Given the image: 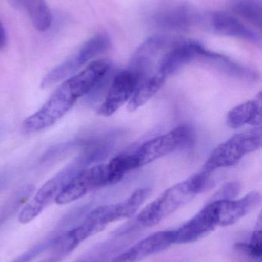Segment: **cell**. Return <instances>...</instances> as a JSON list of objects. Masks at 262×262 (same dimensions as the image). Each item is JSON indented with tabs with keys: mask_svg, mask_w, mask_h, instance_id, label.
I'll return each instance as SVG.
<instances>
[{
	"mask_svg": "<svg viewBox=\"0 0 262 262\" xmlns=\"http://www.w3.org/2000/svg\"><path fill=\"white\" fill-rule=\"evenodd\" d=\"M58 238V235H55V234L49 235L44 240L32 246L29 250L26 251L23 255H20L12 262H31L33 261L41 254L44 253L49 249H52L54 245L56 243Z\"/></svg>",
	"mask_w": 262,
	"mask_h": 262,
	"instance_id": "obj_20",
	"label": "cell"
},
{
	"mask_svg": "<svg viewBox=\"0 0 262 262\" xmlns=\"http://www.w3.org/2000/svg\"><path fill=\"white\" fill-rule=\"evenodd\" d=\"M114 185L110 172L106 164L96 165L83 169L63 188L55 201L57 204L65 205L75 201L89 192Z\"/></svg>",
	"mask_w": 262,
	"mask_h": 262,
	"instance_id": "obj_7",
	"label": "cell"
},
{
	"mask_svg": "<svg viewBox=\"0 0 262 262\" xmlns=\"http://www.w3.org/2000/svg\"><path fill=\"white\" fill-rule=\"evenodd\" d=\"M113 243H102L76 262H109L114 252Z\"/></svg>",
	"mask_w": 262,
	"mask_h": 262,
	"instance_id": "obj_21",
	"label": "cell"
},
{
	"mask_svg": "<svg viewBox=\"0 0 262 262\" xmlns=\"http://www.w3.org/2000/svg\"><path fill=\"white\" fill-rule=\"evenodd\" d=\"M229 6L235 16L244 18L257 29H261V0H229Z\"/></svg>",
	"mask_w": 262,
	"mask_h": 262,
	"instance_id": "obj_18",
	"label": "cell"
},
{
	"mask_svg": "<svg viewBox=\"0 0 262 262\" xmlns=\"http://www.w3.org/2000/svg\"><path fill=\"white\" fill-rule=\"evenodd\" d=\"M112 67L110 59L95 60L76 75L67 78L39 110L23 121V130L26 134H32L55 124L80 98L96 89Z\"/></svg>",
	"mask_w": 262,
	"mask_h": 262,
	"instance_id": "obj_1",
	"label": "cell"
},
{
	"mask_svg": "<svg viewBox=\"0 0 262 262\" xmlns=\"http://www.w3.org/2000/svg\"><path fill=\"white\" fill-rule=\"evenodd\" d=\"M261 127L235 134L212 151L201 172L210 177L217 169L235 166L248 154L261 149Z\"/></svg>",
	"mask_w": 262,
	"mask_h": 262,
	"instance_id": "obj_3",
	"label": "cell"
},
{
	"mask_svg": "<svg viewBox=\"0 0 262 262\" xmlns=\"http://www.w3.org/2000/svg\"><path fill=\"white\" fill-rule=\"evenodd\" d=\"M218 226L213 205L209 203L193 218L175 230V243L186 244L198 241L209 235Z\"/></svg>",
	"mask_w": 262,
	"mask_h": 262,
	"instance_id": "obj_13",
	"label": "cell"
},
{
	"mask_svg": "<svg viewBox=\"0 0 262 262\" xmlns=\"http://www.w3.org/2000/svg\"><path fill=\"white\" fill-rule=\"evenodd\" d=\"M144 78V75L133 69L117 74L104 101L100 106L98 114L102 116L109 117L116 113L124 104L129 102Z\"/></svg>",
	"mask_w": 262,
	"mask_h": 262,
	"instance_id": "obj_9",
	"label": "cell"
},
{
	"mask_svg": "<svg viewBox=\"0 0 262 262\" xmlns=\"http://www.w3.org/2000/svg\"><path fill=\"white\" fill-rule=\"evenodd\" d=\"M192 137L190 127L180 125L166 134L148 140L134 152H130L135 169L185 147L191 141Z\"/></svg>",
	"mask_w": 262,
	"mask_h": 262,
	"instance_id": "obj_5",
	"label": "cell"
},
{
	"mask_svg": "<svg viewBox=\"0 0 262 262\" xmlns=\"http://www.w3.org/2000/svg\"><path fill=\"white\" fill-rule=\"evenodd\" d=\"M172 244H175V231L155 232L115 256L112 262H138L166 250Z\"/></svg>",
	"mask_w": 262,
	"mask_h": 262,
	"instance_id": "obj_12",
	"label": "cell"
},
{
	"mask_svg": "<svg viewBox=\"0 0 262 262\" xmlns=\"http://www.w3.org/2000/svg\"><path fill=\"white\" fill-rule=\"evenodd\" d=\"M261 221L258 229L252 234L251 242L248 244H238L237 249L247 254L251 258L259 259L262 253V235L261 229Z\"/></svg>",
	"mask_w": 262,
	"mask_h": 262,
	"instance_id": "obj_22",
	"label": "cell"
},
{
	"mask_svg": "<svg viewBox=\"0 0 262 262\" xmlns=\"http://www.w3.org/2000/svg\"><path fill=\"white\" fill-rule=\"evenodd\" d=\"M166 80V77L158 72L151 76L143 78L128 102V112H136L138 108L145 105L164 85Z\"/></svg>",
	"mask_w": 262,
	"mask_h": 262,
	"instance_id": "obj_16",
	"label": "cell"
},
{
	"mask_svg": "<svg viewBox=\"0 0 262 262\" xmlns=\"http://www.w3.org/2000/svg\"><path fill=\"white\" fill-rule=\"evenodd\" d=\"M111 41L106 34H97L88 40L73 56L66 60L57 67L54 68L41 82L43 89L50 87L68 77L72 76L80 68L89 62L92 58L101 55L110 47Z\"/></svg>",
	"mask_w": 262,
	"mask_h": 262,
	"instance_id": "obj_6",
	"label": "cell"
},
{
	"mask_svg": "<svg viewBox=\"0 0 262 262\" xmlns=\"http://www.w3.org/2000/svg\"><path fill=\"white\" fill-rule=\"evenodd\" d=\"M24 8L32 25L40 32L47 31L52 23V15L46 0H15Z\"/></svg>",
	"mask_w": 262,
	"mask_h": 262,
	"instance_id": "obj_17",
	"label": "cell"
},
{
	"mask_svg": "<svg viewBox=\"0 0 262 262\" xmlns=\"http://www.w3.org/2000/svg\"><path fill=\"white\" fill-rule=\"evenodd\" d=\"M35 190V186L26 185L15 192L0 206V227L26 203Z\"/></svg>",
	"mask_w": 262,
	"mask_h": 262,
	"instance_id": "obj_19",
	"label": "cell"
},
{
	"mask_svg": "<svg viewBox=\"0 0 262 262\" xmlns=\"http://www.w3.org/2000/svg\"><path fill=\"white\" fill-rule=\"evenodd\" d=\"M261 93L254 99L236 106L228 114L227 124L232 129H239L245 125L261 127Z\"/></svg>",
	"mask_w": 262,
	"mask_h": 262,
	"instance_id": "obj_15",
	"label": "cell"
},
{
	"mask_svg": "<svg viewBox=\"0 0 262 262\" xmlns=\"http://www.w3.org/2000/svg\"><path fill=\"white\" fill-rule=\"evenodd\" d=\"M209 179V176L200 172L169 188L142 210L133 224L120 228L115 234L126 235L140 228L152 227L158 224L205 190Z\"/></svg>",
	"mask_w": 262,
	"mask_h": 262,
	"instance_id": "obj_2",
	"label": "cell"
},
{
	"mask_svg": "<svg viewBox=\"0 0 262 262\" xmlns=\"http://www.w3.org/2000/svg\"><path fill=\"white\" fill-rule=\"evenodd\" d=\"M200 20L209 30L218 35L235 37L253 42L261 41L258 32L246 26L235 15L223 11L209 12Z\"/></svg>",
	"mask_w": 262,
	"mask_h": 262,
	"instance_id": "obj_11",
	"label": "cell"
},
{
	"mask_svg": "<svg viewBox=\"0 0 262 262\" xmlns=\"http://www.w3.org/2000/svg\"><path fill=\"white\" fill-rule=\"evenodd\" d=\"M213 205L218 226H228L238 222L261 203L258 192H249L238 200H215Z\"/></svg>",
	"mask_w": 262,
	"mask_h": 262,
	"instance_id": "obj_14",
	"label": "cell"
},
{
	"mask_svg": "<svg viewBox=\"0 0 262 262\" xmlns=\"http://www.w3.org/2000/svg\"><path fill=\"white\" fill-rule=\"evenodd\" d=\"M200 18L192 6L183 3H173L158 8L152 16V21L163 30L184 32L198 23Z\"/></svg>",
	"mask_w": 262,
	"mask_h": 262,
	"instance_id": "obj_10",
	"label": "cell"
},
{
	"mask_svg": "<svg viewBox=\"0 0 262 262\" xmlns=\"http://www.w3.org/2000/svg\"><path fill=\"white\" fill-rule=\"evenodd\" d=\"M240 191L239 183L237 182L228 183L223 186L215 195L212 197V201L215 200H232L238 195Z\"/></svg>",
	"mask_w": 262,
	"mask_h": 262,
	"instance_id": "obj_23",
	"label": "cell"
},
{
	"mask_svg": "<svg viewBox=\"0 0 262 262\" xmlns=\"http://www.w3.org/2000/svg\"><path fill=\"white\" fill-rule=\"evenodd\" d=\"M211 52L201 44L190 40L172 41L160 58L158 71L166 78L186 64L200 58H209Z\"/></svg>",
	"mask_w": 262,
	"mask_h": 262,
	"instance_id": "obj_8",
	"label": "cell"
},
{
	"mask_svg": "<svg viewBox=\"0 0 262 262\" xmlns=\"http://www.w3.org/2000/svg\"><path fill=\"white\" fill-rule=\"evenodd\" d=\"M6 43V33L5 28L3 27V23L0 21V49H3Z\"/></svg>",
	"mask_w": 262,
	"mask_h": 262,
	"instance_id": "obj_24",
	"label": "cell"
},
{
	"mask_svg": "<svg viewBox=\"0 0 262 262\" xmlns=\"http://www.w3.org/2000/svg\"><path fill=\"white\" fill-rule=\"evenodd\" d=\"M87 164L83 157L77 158L75 161L68 165L52 179L48 180L29 203L25 206L20 212L18 220L23 224L30 223L36 218L63 190V188L73 179L77 174L83 171Z\"/></svg>",
	"mask_w": 262,
	"mask_h": 262,
	"instance_id": "obj_4",
	"label": "cell"
}]
</instances>
